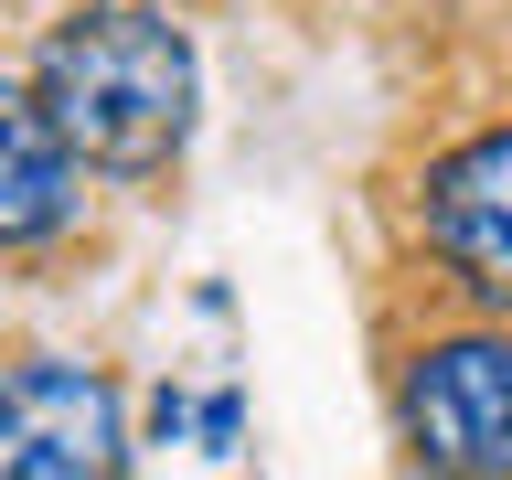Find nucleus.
Returning <instances> with one entry per match:
<instances>
[{
	"label": "nucleus",
	"mask_w": 512,
	"mask_h": 480,
	"mask_svg": "<svg viewBox=\"0 0 512 480\" xmlns=\"http://www.w3.org/2000/svg\"><path fill=\"white\" fill-rule=\"evenodd\" d=\"M395 416L427 480H512V320L416 342Z\"/></svg>",
	"instance_id": "nucleus-2"
},
{
	"label": "nucleus",
	"mask_w": 512,
	"mask_h": 480,
	"mask_svg": "<svg viewBox=\"0 0 512 480\" xmlns=\"http://www.w3.org/2000/svg\"><path fill=\"white\" fill-rule=\"evenodd\" d=\"M416 224H427V256L448 267V288L512 320V118L470 128L427 160Z\"/></svg>",
	"instance_id": "nucleus-4"
},
{
	"label": "nucleus",
	"mask_w": 512,
	"mask_h": 480,
	"mask_svg": "<svg viewBox=\"0 0 512 480\" xmlns=\"http://www.w3.org/2000/svg\"><path fill=\"white\" fill-rule=\"evenodd\" d=\"M32 107L54 118L75 171L107 182H150L192 150L203 118V54L160 0H86L75 22L43 32L32 54Z\"/></svg>",
	"instance_id": "nucleus-1"
},
{
	"label": "nucleus",
	"mask_w": 512,
	"mask_h": 480,
	"mask_svg": "<svg viewBox=\"0 0 512 480\" xmlns=\"http://www.w3.org/2000/svg\"><path fill=\"white\" fill-rule=\"evenodd\" d=\"M75 150L54 139V118L32 107L22 75H0V256H32L75 224Z\"/></svg>",
	"instance_id": "nucleus-5"
},
{
	"label": "nucleus",
	"mask_w": 512,
	"mask_h": 480,
	"mask_svg": "<svg viewBox=\"0 0 512 480\" xmlns=\"http://www.w3.org/2000/svg\"><path fill=\"white\" fill-rule=\"evenodd\" d=\"M192 427H203V448H235V438H246V395H235V384H214V395L192 406Z\"/></svg>",
	"instance_id": "nucleus-6"
},
{
	"label": "nucleus",
	"mask_w": 512,
	"mask_h": 480,
	"mask_svg": "<svg viewBox=\"0 0 512 480\" xmlns=\"http://www.w3.org/2000/svg\"><path fill=\"white\" fill-rule=\"evenodd\" d=\"M128 395L96 363L32 352L0 374V480H128Z\"/></svg>",
	"instance_id": "nucleus-3"
}]
</instances>
